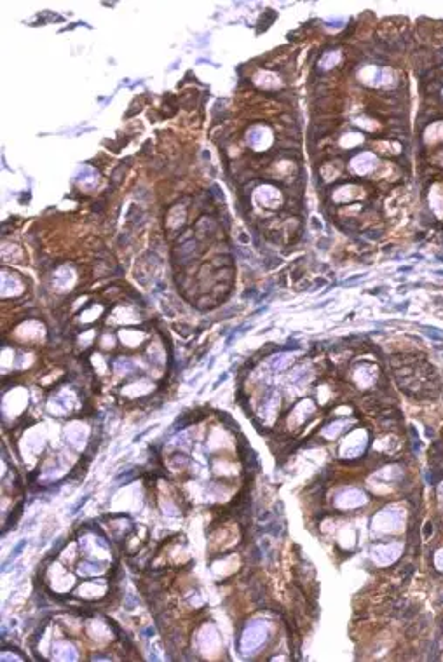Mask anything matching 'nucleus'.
<instances>
[{"label":"nucleus","mask_w":443,"mask_h":662,"mask_svg":"<svg viewBox=\"0 0 443 662\" xmlns=\"http://www.w3.org/2000/svg\"><path fill=\"white\" fill-rule=\"evenodd\" d=\"M373 166H375V157L372 155V154H361V155H358L354 160H352V168H354V171L361 173V175L368 173Z\"/></svg>","instance_id":"obj_1"},{"label":"nucleus","mask_w":443,"mask_h":662,"mask_svg":"<svg viewBox=\"0 0 443 662\" xmlns=\"http://www.w3.org/2000/svg\"><path fill=\"white\" fill-rule=\"evenodd\" d=\"M269 141H271V136H269V131L264 128H255L252 132H250V143L253 147H267Z\"/></svg>","instance_id":"obj_2"},{"label":"nucleus","mask_w":443,"mask_h":662,"mask_svg":"<svg viewBox=\"0 0 443 662\" xmlns=\"http://www.w3.org/2000/svg\"><path fill=\"white\" fill-rule=\"evenodd\" d=\"M258 196H262V202L265 204V206H274L278 200H280V194L274 190V188H271V187H265V188H260L258 190Z\"/></svg>","instance_id":"obj_3"},{"label":"nucleus","mask_w":443,"mask_h":662,"mask_svg":"<svg viewBox=\"0 0 443 662\" xmlns=\"http://www.w3.org/2000/svg\"><path fill=\"white\" fill-rule=\"evenodd\" d=\"M427 136H429L431 140H442L443 138V122L433 126V128L427 131Z\"/></svg>","instance_id":"obj_4"},{"label":"nucleus","mask_w":443,"mask_h":662,"mask_svg":"<svg viewBox=\"0 0 443 662\" xmlns=\"http://www.w3.org/2000/svg\"><path fill=\"white\" fill-rule=\"evenodd\" d=\"M431 206H433V211L436 213V215L442 218L443 216V199L440 196H433L431 197Z\"/></svg>","instance_id":"obj_5"},{"label":"nucleus","mask_w":443,"mask_h":662,"mask_svg":"<svg viewBox=\"0 0 443 662\" xmlns=\"http://www.w3.org/2000/svg\"><path fill=\"white\" fill-rule=\"evenodd\" d=\"M337 61H339V54H337V52H335V54H328V56L325 58L323 61H321V66H323V68H330V66H333V65H335Z\"/></svg>","instance_id":"obj_6"}]
</instances>
